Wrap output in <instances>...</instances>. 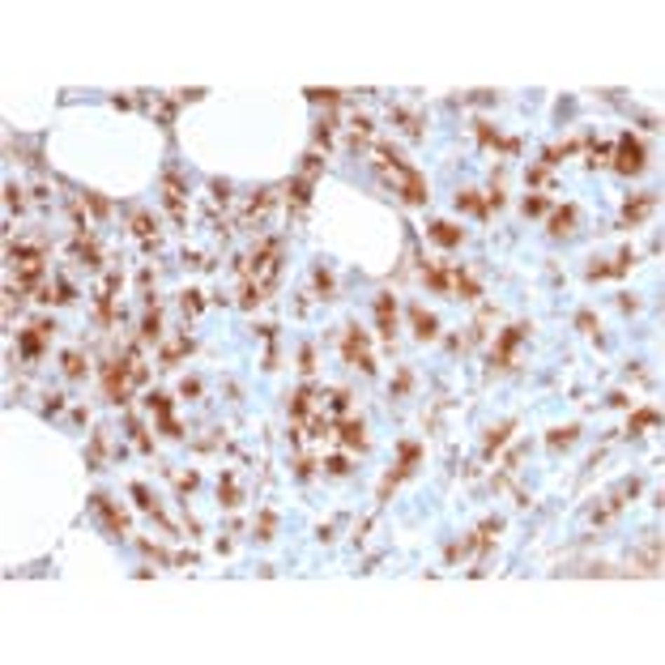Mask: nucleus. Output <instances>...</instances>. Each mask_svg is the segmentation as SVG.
Returning <instances> with one entry per match:
<instances>
[{
  "label": "nucleus",
  "instance_id": "nucleus-32",
  "mask_svg": "<svg viewBox=\"0 0 665 665\" xmlns=\"http://www.w3.org/2000/svg\"><path fill=\"white\" fill-rule=\"evenodd\" d=\"M51 299H55V303H73V282H65V277H55Z\"/></svg>",
  "mask_w": 665,
  "mask_h": 665
},
{
  "label": "nucleus",
  "instance_id": "nucleus-25",
  "mask_svg": "<svg viewBox=\"0 0 665 665\" xmlns=\"http://www.w3.org/2000/svg\"><path fill=\"white\" fill-rule=\"evenodd\" d=\"M154 231H158V222L149 213H133V235L137 239H154Z\"/></svg>",
  "mask_w": 665,
  "mask_h": 665
},
{
  "label": "nucleus",
  "instance_id": "nucleus-7",
  "mask_svg": "<svg viewBox=\"0 0 665 665\" xmlns=\"http://www.w3.org/2000/svg\"><path fill=\"white\" fill-rule=\"evenodd\" d=\"M90 504H94V512L102 516V525H107L111 533H116V537H124V533H128V512H120V508H116V504H111V499H107V495H94V499H90Z\"/></svg>",
  "mask_w": 665,
  "mask_h": 665
},
{
  "label": "nucleus",
  "instance_id": "nucleus-24",
  "mask_svg": "<svg viewBox=\"0 0 665 665\" xmlns=\"http://www.w3.org/2000/svg\"><path fill=\"white\" fill-rule=\"evenodd\" d=\"M217 504H222V508H239V486L231 482V473L217 482Z\"/></svg>",
  "mask_w": 665,
  "mask_h": 665
},
{
  "label": "nucleus",
  "instance_id": "nucleus-30",
  "mask_svg": "<svg viewBox=\"0 0 665 665\" xmlns=\"http://www.w3.org/2000/svg\"><path fill=\"white\" fill-rule=\"evenodd\" d=\"M525 213H529V217H542V213H550V201H546L542 192H533V196L525 201Z\"/></svg>",
  "mask_w": 665,
  "mask_h": 665
},
{
  "label": "nucleus",
  "instance_id": "nucleus-1",
  "mask_svg": "<svg viewBox=\"0 0 665 665\" xmlns=\"http://www.w3.org/2000/svg\"><path fill=\"white\" fill-rule=\"evenodd\" d=\"M610 166H614L619 175H640L648 166V149L640 141V133H623L614 141V149H610Z\"/></svg>",
  "mask_w": 665,
  "mask_h": 665
},
{
  "label": "nucleus",
  "instance_id": "nucleus-2",
  "mask_svg": "<svg viewBox=\"0 0 665 665\" xmlns=\"http://www.w3.org/2000/svg\"><path fill=\"white\" fill-rule=\"evenodd\" d=\"M128 367H137V354L102 363V393H107L111 405H124V401H128V384H133V379H128Z\"/></svg>",
  "mask_w": 665,
  "mask_h": 665
},
{
  "label": "nucleus",
  "instance_id": "nucleus-16",
  "mask_svg": "<svg viewBox=\"0 0 665 665\" xmlns=\"http://www.w3.org/2000/svg\"><path fill=\"white\" fill-rule=\"evenodd\" d=\"M576 439H580V426H576V422H572V426H554V431L546 435V443H550L554 452H563V448H572Z\"/></svg>",
  "mask_w": 665,
  "mask_h": 665
},
{
  "label": "nucleus",
  "instance_id": "nucleus-18",
  "mask_svg": "<svg viewBox=\"0 0 665 665\" xmlns=\"http://www.w3.org/2000/svg\"><path fill=\"white\" fill-rule=\"evenodd\" d=\"M192 350H196V342H192V337H188V332H184V337H175L171 346H166V350H162V367H171L175 358H184V354H192Z\"/></svg>",
  "mask_w": 665,
  "mask_h": 665
},
{
  "label": "nucleus",
  "instance_id": "nucleus-27",
  "mask_svg": "<svg viewBox=\"0 0 665 665\" xmlns=\"http://www.w3.org/2000/svg\"><path fill=\"white\" fill-rule=\"evenodd\" d=\"M426 286H431V290H439V295H443V290H452V273H448V269H426Z\"/></svg>",
  "mask_w": 665,
  "mask_h": 665
},
{
  "label": "nucleus",
  "instance_id": "nucleus-34",
  "mask_svg": "<svg viewBox=\"0 0 665 665\" xmlns=\"http://www.w3.org/2000/svg\"><path fill=\"white\" fill-rule=\"evenodd\" d=\"M324 469H328V473H337V478H346V473H350V461H346V457H328V461H324Z\"/></svg>",
  "mask_w": 665,
  "mask_h": 665
},
{
  "label": "nucleus",
  "instance_id": "nucleus-12",
  "mask_svg": "<svg viewBox=\"0 0 665 665\" xmlns=\"http://www.w3.org/2000/svg\"><path fill=\"white\" fill-rule=\"evenodd\" d=\"M426 235H431V243H439V248H461V239H465L457 222H431Z\"/></svg>",
  "mask_w": 665,
  "mask_h": 665
},
{
  "label": "nucleus",
  "instance_id": "nucleus-43",
  "mask_svg": "<svg viewBox=\"0 0 665 665\" xmlns=\"http://www.w3.org/2000/svg\"><path fill=\"white\" fill-rule=\"evenodd\" d=\"M542 180H546V166H529V184H533V188H537V184H542Z\"/></svg>",
  "mask_w": 665,
  "mask_h": 665
},
{
  "label": "nucleus",
  "instance_id": "nucleus-4",
  "mask_svg": "<svg viewBox=\"0 0 665 665\" xmlns=\"http://www.w3.org/2000/svg\"><path fill=\"white\" fill-rule=\"evenodd\" d=\"M149 410H154V418H158V431L166 435V439H184V426L175 422V401L166 397V393H149V401H145Z\"/></svg>",
  "mask_w": 665,
  "mask_h": 665
},
{
  "label": "nucleus",
  "instance_id": "nucleus-38",
  "mask_svg": "<svg viewBox=\"0 0 665 665\" xmlns=\"http://www.w3.org/2000/svg\"><path fill=\"white\" fill-rule=\"evenodd\" d=\"M299 363H303V367H299L303 375H311V371H316V354H311V346H303V354H299Z\"/></svg>",
  "mask_w": 665,
  "mask_h": 665
},
{
  "label": "nucleus",
  "instance_id": "nucleus-36",
  "mask_svg": "<svg viewBox=\"0 0 665 665\" xmlns=\"http://www.w3.org/2000/svg\"><path fill=\"white\" fill-rule=\"evenodd\" d=\"M180 393H184V397H201V393H205V384H201L196 375H188V379L180 384Z\"/></svg>",
  "mask_w": 665,
  "mask_h": 665
},
{
  "label": "nucleus",
  "instance_id": "nucleus-26",
  "mask_svg": "<svg viewBox=\"0 0 665 665\" xmlns=\"http://www.w3.org/2000/svg\"><path fill=\"white\" fill-rule=\"evenodd\" d=\"M316 290H320V299H332V290H337V282H332L328 264H316Z\"/></svg>",
  "mask_w": 665,
  "mask_h": 665
},
{
  "label": "nucleus",
  "instance_id": "nucleus-29",
  "mask_svg": "<svg viewBox=\"0 0 665 665\" xmlns=\"http://www.w3.org/2000/svg\"><path fill=\"white\" fill-rule=\"evenodd\" d=\"M273 529H277V516H273V512H260V520H256V542H269Z\"/></svg>",
  "mask_w": 665,
  "mask_h": 665
},
{
  "label": "nucleus",
  "instance_id": "nucleus-14",
  "mask_svg": "<svg viewBox=\"0 0 665 665\" xmlns=\"http://www.w3.org/2000/svg\"><path fill=\"white\" fill-rule=\"evenodd\" d=\"M418 461H422V443H418V439H401V443H397V465H401L405 473H414Z\"/></svg>",
  "mask_w": 665,
  "mask_h": 665
},
{
  "label": "nucleus",
  "instance_id": "nucleus-37",
  "mask_svg": "<svg viewBox=\"0 0 665 665\" xmlns=\"http://www.w3.org/2000/svg\"><path fill=\"white\" fill-rule=\"evenodd\" d=\"M201 307H205L201 290H184V311H201Z\"/></svg>",
  "mask_w": 665,
  "mask_h": 665
},
{
  "label": "nucleus",
  "instance_id": "nucleus-15",
  "mask_svg": "<svg viewBox=\"0 0 665 665\" xmlns=\"http://www.w3.org/2000/svg\"><path fill=\"white\" fill-rule=\"evenodd\" d=\"M128 490H133V499H137V504H141V512H145V516H154V520H162L166 529H171V520H166V516H162V508L154 504V495H149V490H145L141 482H133Z\"/></svg>",
  "mask_w": 665,
  "mask_h": 665
},
{
  "label": "nucleus",
  "instance_id": "nucleus-41",
  "mask_svg": "<svg viewBox=\"0 0 665 665\" xmlns=\"http://www.w3.org/2000/svg\"><path fill=\"white\" fill-rule=\"evenodd\" d=\"M393 388H397V393H405V388H414V375H410V371H401V375L393 379Z\"/></svg>",
  "mask_w": 665,
  "mask_h": 665
},
{
  "label": "nucleus",
  "instance_id": "nucleus-3",
  "mask_svg": "<svg viewBox=\"0 0 665 665\" xmlns=\"http://www.w3.org/2000/svg\"><path fill=\"white\" fill-rule=\"evenodd\" d=\"M342 358L354 367V371H375V358H371V346H367V332L358 328V324H350L346 328V337H342Z\"/></svg>",
  "mask_w": 665,
  "mask_h": 665
},
{
  "label": "nucleus",
  "instance_id": "nucleus-5",
  "mask_svg": "<svg viewBox=\"0 0 665 665\" xmlns=\"http://www.w3.org/2000/svg\"><path fill=\"white\" fill-rule=\"evenodd\" d=\"M47 332H51V320H39V324H26L22 328V337H18V350H22V358H39L43 354V346H47Z\"/></svg>",
  "mask_w": 665,
  "mask_h": 665
},
{
  "label": "nucleus",
  "instance_id": "nucleus-23",
  "mask_svg": "<svg viewBox=\"0 0 665 665\" xmlns=\"http://www.w3.org/2000/svg\"><path fill=\"white\" fill-rule=\"evenodd\" d=\"M452 282H457V295H461V299H469V303L482 295V290H478V282H473V277H469L465 269H452Z\"/></svg>",
  "mask_w": 665,
  "mask_h": 665
},
{
  "label": "nucleus",
  "instance_id": "nucleus-28",
  "mask_svg": "<svg viewBox=\"0 0 665 665\" xmlns=\"http://www.w3.org/2000/svg\"><path fill=\"white\" fill-rule=\"evenodd\" d=\"M86 209H90L94 217H107V213H111V205H107L102 192H86Z\"/></svg>",
  "mask_w": 665,
  "mask_h": 665
},
{
  "label": "nucleus",
  "instance_id": "nucleus-19",
  "mask_svg": "<svg viewBox=\"0 0 665 665\" xmlns=\"http://www.w3.org/2000/svg\"><path fill=\"white\" fill-rule=\"evenodd\" d=\"M657 422H661V414H657L652 405H644V410H636V414H631L627 435H640V431H648V426H657Z\"/></svg>",
  "mask_w": 665,
  "mask_h": 665
},
{
  "label": "nucleus",
  "instance_id": "nucleus-42",
  "mask_svg": "<svg viewBox=\"0 0 665 665\" xmlns=\"http://www.w3.org/2000/svg\"><path fill=\"white\" fill-rule=\"evenodd\" d=\"M5 192H9V209H22V188H18V184H9Z\"/></svg>",
  "mask_w": 665,
  "mask_h": 665
},
{
  "label": "nucleus",
  "instance_id": "nucleus-9",
  "mask_svg": "<svg viewBox=\"0 0 665 665\" xmlns=\"http://www.w3.org/2000/svg\"><path fill=\"white\" fill-rule=\"evenodd\" d=\"M375 328H379L384 342L397 337V299H393V295H379V299H375Z\"/></svg>",
  "mask_w": 665,
  "mask_h": 665
},
{
  "label": "nucleus",
  "instance_id": "nucleus-8",
  "mask_svg": "<svg viewBox=\"0 0 665 665\" xmlns=\"http://www.w3.org/2000/svg\"><path fill=\"white\" fill-rule=\"evenodd\" d=\"M405 316H410V328H414V337H418V342H435V337H439V320H435L422 303H410V307H405Z\"/></svg>",
  "mask_w": 665,
  "mask_h": 665
},
{
  "label": "nucleus",
  "instance_id": "nucleus-10",
  "mask_svg": "<svg viewBox=\"0 0 665 665\" xmlns=\"http://www.w3.org/2000/svg\"><path fill=\"white\" fill-rule=\"evenodd\" d=\"M576 222H580V209H576V205H559V209H554V217H550V227H546V231H550L554 239H567V235L576 231Z\"/></svg>",
  "mask_w": 665,
  "mask_h": 665
},
{
  "label": "nucleus",
  "instance_id": "nucleus-13",
  "mask_svg": "<svg viewBox=\"0 0 665 665\" xmlns=\"http://www.w3.org/2000/svg\"><path fill=\"white\" fill-rule=\"evenodd\" d=\"M652 205H657V196H652V192H644V196H631V201L623 205V227H636V222H644V217L652 213Z\"/></svg>",
  "mask_w": 665,
  "mask_h": 665
},
{
  "label": "nucleus",
  "instance_id": "nucleus-6",
  "mask_svg": "<svg viewBox=\"0 0 665 665\" xmlns=\"http://www.w3.org/2000/svg\"><path fill=\"white\" fill-rule=\"evenodd\" d=\"M529 337V324H512V328H504V337H499V346H495V363L499 367H512V354H516V346Z\"/></svg>",
  "mask_w": 665,
  "mask_h": 665
},
{
  "label": "nucleus",
  "instance_id": "nucleus-39",
  "mask_svg": "<svg viewBox=\"0 0 665 665\" xmlns=\"http://www.w3.org/2000/svg\"><path fill=\"white\" fill-rule=\"evenodd\" d=\"M311 469H316L311 457H299V461H295V473H299V478H311Z\"/></svg>",
  "mask_w": 665,
  "mask_h": 665
},
{
  "label": "nucleus",
  "instance_id": "nucleus-21",
  "mask_svg": "<svg viewBox=\"0 0 665 665\" xmlns=\"http://www.w3.org/2000/svg\"><path fill=\"white\" fill-rule=\"evenodd\" d=\"M457 205H461V209H469L473 217H490V205L482 201V192H461V196H457Z\"/></svg>",
  "mask_w": 665,
  "mask_h": 665
},
{
  "label": "nucleus",
  "instance_id": "nucleus-35",
  "mask_svg": "<svg viewBox=\"0 0 665 665\" xmlns=\"http://www.w3.org/2000/svg\"><path fill=\"white\" fill-rule=\"evenodd\" d=\"M576 328H584L589 337H597V316H593V311H580V316H576Z\"/></svg>",
  "mask_w": 665,
  "mask_h": 665
},
{
  "label": "nucleus",
  "instance_id": "nucleus-31",
  "mask_svg": "<svg viewBox=\"0 0 665 665\" xmlns=\"http://www.w3.org/2000/svg\"><path fill=\"white\" fill-rule=\"evenodd\" d=\"M128 435L137 439V448H141V452H149V448H154V443H149V435H145V426H141L137 418H128Z\"/></svg>",
  "mask_w": 665,
  "mask_h": 665
},
{
  "label": "nucleus",
  "instance_id": "nucleus-17",
  "mask_svg": "<svg viewBox=\"0 0 665 665\" xmlns=\"http://www.w3.org/2000/svg\"><path fill=\"white\" fill-rule=\"evenodd\" d=\"M512 431H516V422H512V418H508L504 426H490V435H486V457H495L499 448H504V443L512 439Z\"/></svg>",
  "mask_w": 665,
  "mask_h": 665
},
{
  "label": "nucleus",
  "instance_id": "nucleus-11",
  "mask_svg": "<svg viewBox=\"0 0 665 665\" xmlns=\"http://www.w3.org/2000/svg\"><path fill=\"white\" fill-rule=\"evenodd\" d=\"M332 431L342 435V443H346V448H354V452H367V443H371V439L363 435V422H358V418H346V422H332Z\"/></svg>",
  "mask_w": 665,
  "mask_h": 665
},
{
  "label": "nucleus",
  "instance_id": "nucleus-20",
  "mask_svg": "<svg viewBox=\"0 0 665 665\" xmlns=\"http://www.w3.org/2000/svg\"><path fill=\"white\" fill-rule=\"evenodd\" d=\"M158 332H162V307L154 303L145 311V320H141V342H158Z\"/></svg>",
  "mask_w": 665,
  "mask_h": 665
},
{
  "label": "nucleus",
  "instance_id": "nucleus-40",
  "mask_svg": "<svg viewBox=\"0 0 665 665\" xmlns=\"http://www.w3.org/2000/svg\"><path fill=\"white\" fill-rule=\"evenodd\" d=\"M201 486V473H184L180 478V495H188V490H196Z\"/></svg>",
  "mask_w": 665,
  "mask_h": 665
},
{
  "label": "nucleus",
  "instance_id": "nucleus-33",
  "mask_svg": "<svg viewBox=\"0 0 665 665\" xmlns=\"http://www.w3.org/2000/svg\"><path fill=\"white\" fill-rule=\"evenodd\" d=\"M328 410H332V418H342V414L350 410V393H346V388H337V393H332V401H328Z\"/></svg>",
  "mask_w": 665,
  "mask_h": 665
},
{
  "label": "nucleus",
  "instance_id": "nucleus-22",
  "mask_svg": "<svg viewBox=\"0 0 665 665\" xmlns=\"http://www.w3.org/2000/svg\"><path fill=\"white\" fill-rule=\"evenodd\" d=\"M60 367H65V375H69V379H81V375H86V354L65 350V354H60Z\"/></svg>",
  "mask_w": 665,
  "mask_h": 665
}]
</instances>
